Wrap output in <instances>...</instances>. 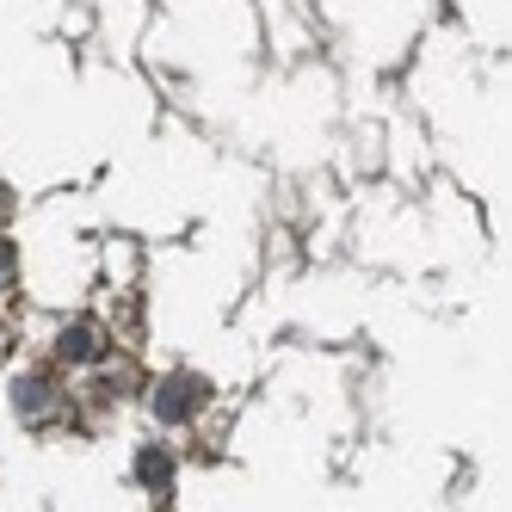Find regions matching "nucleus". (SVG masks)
Returning a JSON list of instances; mask_svg holds the SVG:
<instances>
[{
    "label": "nucleus",
    "instance_id": "nucleus-4",
    "mask_svg": "<svg viewBox=\"0 0 512 512\" xmlns=\"http://www.w3.org/2000/svg\"><path fill=\"white\" fill-rule=\"evenodd\" d=\"M13 266H19V247H13V241H0V284L13 278Z\"/></svg>",
    "mask_w": 512,
    "mask_h": 512
},
{
    "label": "nucleus",
    "instance_id": "nucleus-2",
    "mask_svg": "<svg viewBox=\"0 0 512 512\" xmlns=\"http://www.w3.org/2000/svg\"><path fill=\"white\" fill-rule=\"evenodd\" d=\"M136 482L149 488V494H167L173 488V457H167V445H149L136 457Z\"/></svg>",
    "mask_w": 512,
    "mask_h": 512
},
{
    "label": "nucleus",
    "instance_id": "nucleus-3",
    "mask_svg": "<svg viewBox=\"0 0 512 512\" xmlns=\"http://www.w3.org/2000/svg\"><path fill=\"white\" fill-rule=\"evenodd\" d=\"M56 352H62V358H75V364L99 358V352H105V346H99V327H87V321H81V327H62V340H56Z\"/></svg>",
    "mask_w": 512,
    "mask_h": 512
},
{
    "label": "nucleus",
    "instance_id": "nucleus-1",
    "mask_svg": "<svg viewBox=\"0 0 512 512\" xmlns=\"http://www.w3.org/2000/svg\"><path fill=\"white\" fill-rule=\"evenodd\" d=\"M204 395H210V383L204 377H192V371H179V377H167L161 389H155V414L173 426V420H192L198 408H204Z\"/></svg>",
    "mask_w": 512,
    "mask_h": 512
}]
</instances>
